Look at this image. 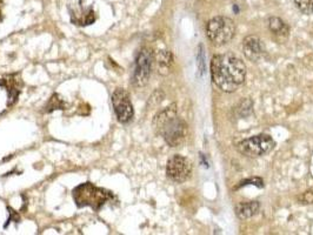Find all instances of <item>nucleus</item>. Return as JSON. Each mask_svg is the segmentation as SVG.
<instances>
[{"label":"nucleus","mask_w":313,"mask_h":235,"mask_svg":"<svg viewBox=\"0 0 313 235\" xmlns=\"http://www.w3.org/2000/svg\"><path fill=\"white\" fill-rule=\"evenodd\" d=\"M211 76L214 85L225 93L240 87L246 78V65L233 53L217 54L211 61Z\"/></svg>","instance_id":"f257e3e1"},{"label":"nucleus","mask_w":313,"mask_h":235,"mask_svg":"<svg viewBox=\"0 0 313 235\" xmlns=\"http://www.w3.org/2000/svg\"><path fill=\"white\" fill-rule=\"evenodd\" d=\"M153 127L171 147L182 146L189 134V127L185 120L177 114L176 104L164 108L154 117Z\"/></svg>","instance_id":"f03ea898"},{"label":"nucleus","mask_w":313,"mask_h":235,"mask_svg":"<svg viewBox=\"0 0 313 235\" xmlns=\"http://www.w3.org/2000/svg\"><path fill=\"white\" fill-rule=\"evenodd\" d=\"M72 194L77 207H91L96 212H99L106 202L113 199V193L98 187L92 182L80 183L73 189Z\"/></svg>","instance_id":"7ed1b4c3"},{"label":"nucleus","mask_w":313,"mask_h":235,"mask_svg":"<svg viewBox=\"0 0 313 235\" xmlns=\"http://www.w3.org/2000/svg\"><path fill=\"white\" fill-rule=\"evenodd\" d=\"M235 30L237 27H235L234 21L224 15H217L209 19L206 24V35L215 46H224L230 43L234 38Z\"/></svg>","instance_id":"20e7f679"},{"label":"nucleus","mask_w":313,"mask_h":235,"mask_svg":"<svg viewBox=\"0 0 313 235\" xmlns=\"http://www.w3.org/2000/svg\"><path fill=\"white\" fill-rule=\"evenodd\" d=\"M276 147V141L267 134H258L240 141L237 145V151L247 157H260L272 152Z\"/></svg>","instance_id":"39448f33"},{"label":"nucleus","mask_w":313,"mask_h":235,"mask_svg":"<svg viewBox=\"0 0 313 235\" xmlns=\"http://www.w3.org/2000/svg\"><path fill=\"white\" fill-rule=\"evenodd\" d=\"M153 61L154 54L152 50L148 47L141 48L135 58L134 71L132 74V83L135 87H143L148 82L151 73H152Z\"/></svg>","instance_id":"423d86ee"},{"label":"nucleus","mask_w":313,"mask_h":235,"mask_svg":"<svg viewBox=\"0 0 313 235\" xmlns=\"http://www.w3.org/2000/svg\"><path fill=\"white\" fill-rule=\"evenodd\" d=\"M166 175L173 182H185L192 175V162L186 157L176 154L171 157L167 161Z\"/></svg>","instance_id":"0eeeda50"},{"label":"nucleus","mask_w":313,"mask_h":235,"mask_svg":"<svg viewBox=\"0 0 313 235\" xmlns=\"http://www.w3.org/2000/svg\"><path fill=\"white\" fill-rule=\"evenodd\" d=\"M115 117L121 124H128L134 117V109L131 102V96L126 89L117 88L112 94Z\"/></svg>","instance_id":"6e6552de"},{"label":"nucleus","mask_w":313,"mask_h":235,"mask_svg":"<svg viewBox=\"0 0 313 235\" xmlns=\"http://www.w3.org/2000/svg\"><path fill=\"white\" fill-rule=\"evenodd\" d=\"M0 86L4 87L6 92H7V106L11 107V106H13L17 102L19 95H20L22 86H24L20 73H12L8 74V76L2 77L0 79Z\"/></svg>","instance_id":"1a4fd4ad"},{"label":"nucleus","mask_w":313,"mask_h":235,"mask_svg":"<svg viewBox=\"0 0 313 235\" xmlns=\"http://www.w3.org/2000/svg\"><path fill=\"white\" fill-rule=\"evenodd\" d=\"M243 51L245 57L248 60L257 63V61H259L264 57V54L266 52V48L263 40L259 37H257V35H248L243 41Z\"/></svg>","instance_id":"9d476101"},{"label":"nucleus","mask_w":313,"mask_h":235,"mask_svg":"<svg viewBox=\"0 0 313 235\" xmlns=\"http://www.w3.org/2000/svg\"><path fill=\"white\" fill-rule=\"evenodd\" d=\"M71 12V21L78 26H89L96 21V15L93 8L90 6L89 8H83V6H79V12L77 9H70Z\"/></svg>","instance_id":"9b49d317"},{"label":"nucleus","mask_w":313,"mask_h":235,"mask_svg":"<svg viewBox=\"0 0 313 235\" xmlns=\"http://www.w3.org/2000/svg\"><path fill=\"white\" fill-rule=\"evenodd\" d=\"M260 204L258 201L240 202L235 206V214L240 220H247L259 213Z\"/></svg>","instance_id":"f8f14e48"},{"label":"nucleus","mask_w":313,"mask_h":235,"mask_svg":"<svg viewBox=\"0 0 313 235\" xmlns=\"http://www.w3.org/2000/svg\"><path fill=\"white\" fill-rule=\"evenodd\" d=\"M156 61L158 73L161 74V76H167L173 64V54L170 51H159L156 56Z\"/></svg>","instance_id":"ddd939ff"},{"label":"nucleus","mask_w":313,"mask_h":235,"mask_svg":"<svg viewBox=\"0 0 313 235\" xmlns=\"http://www.w3.org/2000/svg\"><path fill=\"white\" fill-rule=\"evenodd\" d=\"M66 108H67V105H66V102L64 101V99L61 98L58 93H54V94L50 98V100H48L47 104L45 105L43 112L44 113H52V112L56 111V109L65 111Z\"/></svg>","instance_id":"4468645a"},{"label":"nucleus","mask_w":313,"mask_h":235,"mask_svg":"<svg viewBox=\"0 0 313 235\" xmlns=\"http://www.w3.org/2000/svg\"><path fill=\"white\" fill-rule=\"evenodd\" d=\"M269 28L273 34L282 35V37H285V35L289 34L290 31L289 26L278 17H271L269 19Z\"/></svg>","instance_id":"2eb2a0df"},{"label":"nucleus","mask_w":313,"mask_h":235,"mask_svg":"<svg viewBox=\"0 0 313 235\" xmlns=\"http://www.w3.org/2000/svg\"><path fill=\"white\" fill-rule=\"evenodd\" d=\"M295 4L302 13L308 15L313 13V0H295Z\"/></svg>","instance_id":"dca6fc26"},{"label":"nucleus","mask_w":313,"mask_h":235,"mask_svg":"<svg viewBox=\"0 0 313 235\" xmlns=\"http://www.w3.org/2000/svg\"><path fill=\"white\" fill-rule=\"evenodd\" d=\"M252 112V101L250 99H244L241 101V104L239 105V108H238V113H239L241 117H246Z\"/></svg>","instance_id":"f3484780"},{"label":"nucleus","mask_w":313,"mask_h":235,"mask_svg":"<svg viewBox=\"0 0 313 235\" xmlns=\"http://www.w3.org/2000/svg\"><path fill=\"white\" fill-rule=\"evenodd\" d=\"M246 185L258 186V187L261 188L264 186V181L260 178H251V179H247V180H244V181H241L235 188H241V187H244V186H246Z\"/></svg>","instance_id":"a211bd4d"},{"label":"nucleus","mask_w":313,"mask_h":235,"mask_svg":"<svg viewBox=\"0 0 313 235\" xmlns=\"http://www.w3.org/2000/svg\"><path fill=\"white\" fill-rule=\"evenodd\" d=\"M298 200L300 204L303 205H311L313 204V192L312 191H309L304 193V194H302L298 198Z\"/></svg>","instance_id":"6ab92c4d"},{"label":"nucleus","mask_w":313,"mask_h":235,"mask_svg":"<svg viewBox=\"0 0 313 235\" xmlns=\"http://www.w3.org/2000/svg\"><path fill=\"white\" fill-rule=\"evenodd\" d=\"M7 211H8L9 218H8V220H7V224L5 225V227H7V225H8L9 222H11V221H13V220H14V222H19V220H20V219H19V215H18V213H15V212L13 211V209L9 208V207H7Z\"/></svg>","instance_id":"aec40b11"},{"label":"nucleus","mask_w":313,"mask_h":235,"mask_svg":"<svg viewBox=\"0 0 313 235\" xmlns=\"http://www.w3.org/2000/svg\"><path fill=\"white\" fill-rule=\"evenodd\" d=\"M1 4H2V2H1V0H0V22H1V21H2V14H1Z\"/></svg>","instance_id":"412c9836"}]
</instances>
